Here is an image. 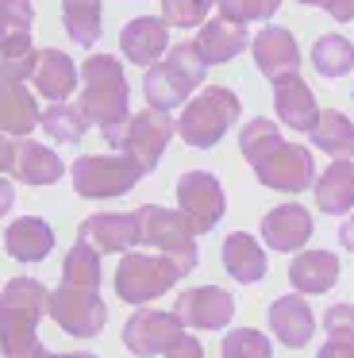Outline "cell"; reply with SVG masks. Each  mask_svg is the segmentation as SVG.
<instances>
[{"instance_id":"37","label":"cell","mask_w":354,"mask_h":358,"mask_svg":"<svg viewBox=\"0 0 354 358\" xmlns=\"http://www.w3.org/2000/svg\"><path fill=\"white\" fill-rule=\"evenodd\" d=\"M166 358H204V347H200V339H197V335H189V331H185L181 339H177L174 347L166 350Z\"/></svg>"},{"instance_id":"33","label":"cell","mask_w":354,"mask_h":358,"mask_svg":"<svg viewBox=\"0 0 354 358\" xmlns=\"http://www.w3.org/2000/svg\"><path fill=\"white\" fill-rule=\"evenodd\" d=\"M220 350H223V358H274L269 339L262 331H254V327H231L223 335Z\"/></svg>"},{"instance_id":"22","label":"cell","mask_w":354,"mask_h":358,"mask_svg":"<svg viewBox=\"0 0 354 358\" xmlns=\"http://www.w3.org/2000/svg\"><path fill=\"white\" fill-rule=\"evenodd\" d=\"M339 281V258L331 250H300L289 262V285L304 296H320Z\"/></svg>"},{"instance_id":"41","label":"cell","mask_w":354,"mask_h":358,"mask_svg":"<svg viewBox=\"0 0 354 358\" xmlns=\"http://www.w3.org/2000/svg\"><path fill=\"white\" fill-rule=\"evenodd\" d=\"M12 204H15V189H12V181H8V178H0V220L12 212Z\"/></svg>"},{"instance_id":"16","label":"cell","mask_w":354,"mask_h":358,"mask_svg":"<svg viewBox=\"0 0 354 358\" xmlns=\"http://www.w3.org/2000/svg\"><path fill=\"white\" fill-rule=\"evenodd\" d=\"M77 239H85L97 255H127L139 243V216L135 212H97L81 224Z\"/></svg>"},{"instance_id":"9","label":"cell","mask_w":354,"mask_h":358,"mask_svg":"<svg viewBox=\"0 0 354 358\" xmlns=\"http://www.w3.org/2000/svg\"><path fill=\"white\" fill-rule=\"evenodd\" d=\"M31 55L23 58H0V131L8 139H27L38 127V104L27 89Z\"/></svg>"},{"instance_id":"18","label":"cell","mask_w":354,"mask_h":358,"mask_svg":"<svg viewBox=\"0 0 354 358\" xmlns=\"http://www.w3.org/2000/svg\"><path fill=\"white\" fill-rule=\"evenodd\" d=\"M120 50L131 66L150 70L154 62H162V55L169 50V24L158 16H139L123 27L120 35Z\"/></svg>"},{"instance_id":"20","label":"cell","mask_w":354,"mask_h":358,"mask_svg":"<svg viewBox=\"0 0 354 358\" xmlns=\"http://www.w3.org/2000/svg\"><path fill=\"white\" fill-rule=\"evenodd\" d=\"M274 108L281 116V124L292 127V131H312L316 120H320L316 93L308 89V81L300 73H289V78L274 81Z\"/></svg>"},{"instance_id":"15","label":"cell","mask_w":354,"mask_h":358,"mask_svg":"<svg viewBox=\"0 0 354 358\" xmlns=\"http://www.w3.org/2000/svg\"><path fill=\"white\" fill-rule=\"evenodd\" d=\"M77 66L69 55H62V50H31V73L27 81L35 85L38 96H46L50 104H62L69 101V93L77 89Z\"/></svg>"},{"instance_id":"30","label":"cell","mask_w":354,"mask_h":358,"mask_svg":"<svg viewBox=\"0 0 354 358\" xmlns=\"http://www.w3.org/2000/svg\"><path fill=\"white\" fill-rule=\"evenodd\" d=\"M62 24L77 47H97L100 39V0H62Z\"/></svg>"},{"instance_id":"12","label":"cell","mask_w":354,"mask_h":358,"mask_svg":"<svg viewBox=\"0 0 354 358\" xmlns=\"http://www.w3.org/2000/svg\"><path fill=\"white\" fill-rule=\"evenodd\" d=\"M177 204H181V216L192 224V231L204 235L212 231L223 220V185L212 178L208 170H189L177 181Z\"/></svg>"},{"instance_id":"24","label":"cell","mask_w":354,"mask_h":358,"mask_svg":"<svg viewBox=\"0 0 354 358\" xmlns=\"http://www.w3.org/2000/svg\"><path fill=\"white\" fill-rule=\"evenodd\" d=\"M192 43H197L204 66H223V62H231L239 50L250 47V35H246V27L227 24V20H208Z\"/></svg>"},{"instance_id":"8","label":"cell","mask_w":354,"mask_h":358,"mask_svg":"<svg viewBox=\"0 0 354 358\" xmlns=\"http://www.w3.org/2000/svg\"><path fill=\"white\" fill-rule=\"evenodd\" d=\"M135 216H139V243L158 247L185 273L197 270V258H200L197 255V231H192V224L181 212L162 208V204H143V208H135Z\"/></svg>"},{"instance_id":"43","label":"cell","mask_w":354,"mask_h":358,"mask_svg":"<svg viewBox=\"0 0 354 358\" xmlns=\"http://www.w3.org/2000/svg\"><path fill=\"white\" fill-rule=\"evenodd\" d=\"M58 358H97V355H89V350H69V355H58Z\"/></svg>"},{"instance_id":"4","label":"cell","mask_w":354,"mask_h":358,"mask_svg":"<svg viewBox=\"0 0 354 358\" xmlns=\"http://www.w3.org/2000/svg\"><path fill=\"white\" fill-rule=\"evenodd\" d=\"M81 81H85V89H81V101H77L81 116L104 131V143H115L123 124L131 120L123 66L112 55H89L81 66Z\"/></svg>"},{"instance_id":"21","label":"cell","mask_w":354,"mask_h":358,"mask_svg":"<svg viewBox=\"0 0 354 358\" xmlns=\"http://www.w3.org/2000/svg\"><path fill=\"white\" fill-rule=\"evenodd\" d=\"M269 331L277 335V343H285V347H304L308 339H312L316 331V316L312 308H308L304 296H277L274 304H269Z\"/></svg>"},{"instance_id":"2","label":"cell","mask_w":354,"mask_h":358,"mask_svg":"<svg viewBox=\"0 0 354 358\" xmlns=\"http://www.w3.org/2000/svg\"><path fill=\"white\" fill-rule=\"evenodd\" d=\"M239 147H243V158L254 166V173L266 189L304 193L308 185H316L312 150L300 147V143H285L269 120H250L239 131Z\"/></svg>"},{"instance_id":"38","label":"cell","mask_w":354,"mask_h":358,"mask_svg":"<svg viewBox=\"0 0 354 358\" xmlns=\"http://www.w3.org/2000/svg\"><path fill=\"white\" fill-rule=\"evenodd\" d=\"M320 8L327 12L331 20H339V24H351L354 20V0H323Z\"/></svg>"},{"instance_id":"42","label":"cell","mask_w":354,"mask_h":358,"mask_svg":"<svg viewBox=\"0 0 354 358\" xmlns=\"http://www.w3.org/2000/svg\"><path fill=\"white\" fill-rule=\"evenodd\" d=\"M339 243H343V247H346V250H354V216H351V220H346V224H343V227H339Z\"/></svg>"},{"instance_id":"23","label":"cell","mask_w":354,"mask_h":358,"mask_svg":"<svg viewBox=\"0 0 354 358\" xmlns=\"http://www.w3.org/2000/svg\"><path fill=\"white\" fill-rule=\"evenodd\" d=\"M4 250L15 262H43L54 250V231L43 216H23L12 220L4 231Z\"/></svg>"},{"instance_id":"1","label":"cell","mask_w":354,"mask_h":358,"mask_svg":"<svg viewBox=\"0 0 354 358\" xmlns=\"http://www.w3.org/2000/svg\"><path fill=\"white\" fill-rule=\"evenodd\" d=\"M46 316L73 339H92L108 324V304L100 301V255L85 239L66 250L62 281L46 296Z\"/></svg>"},{"instance_id":"5","label":"cell","mask_w":354,"mask_h":358,"mask_svg":"<svg viewBox=\"0 0 354 358\" xmlns=\"http://www.w3.org/2000/svg\"><path fill=\"white\" fill-rule=\"evenodd\" d=\"M204 58H200L197 43H177V47L166 50V58L162 62H154L150 70H146L143 78V96L150 108H177V104H185L192 93H197V85L204 81Z\"/></svg>"},{"instance_id":"13","label":"cell","mask_w":354,"mask_h":358,"mask_svg":"<svg viewBox=\"0 0 354 358\" xmlns=\"http://www.w3.org/2000/svg\"><path fill=\"white\" fill-rule=\"evenodd\" d=\"M181 335H185V324L174 312L139 308L135 316L123 324V347L139 358H154V355H166Z\"/></svg>"},{"instance_id":"10","label":"cell","mask_w":354,"mask_h":358,"mask_svg":"<svg viewBox=\"0 0 354 358\" xmlns=\"http://www.w3.org/2000/svg\"><path fill=\"white\" fill-rule=\"evenodd\" d=\"M77 196L85 201H108V196H123L139 185L143 170L135 162H127L123 155H81L69 166Z\"/></svg>"},{"instance_id":"26","label":"cell","mask_w":354,"mask_h":358,"mask_svg":"<svg viewBox=\"0 0 354 358\" xmlns=\"http://www.w3.org/2000/svg\"><path fill=\"white\" fill-rule=\"evenodd\" d=\"M31 0H0V58L31 55Z\"/></svg>"},{"instance_id":"28","label":"cell","mask_w":354,"mask_h":358,"mask_svg":"<svg viewBox=\"0 0 354 358\" xmlns=\"http://www.w3.org/2000/svg\"><path fill=\"white\" fill-rule=\"evenodd\" d=\"M223 266L239 285H254V281L266 278V250L254 243V235L235 231L223 239Z\"/></svg>"},{"instance_id":"19","label":"cell","mask_w":354,"mask_h":358,"mask_svg":"<svg viewBox=\"0 0 354 358\" xmlns=\"http://www.w3.org/2000/svg\"><path fill=\"white\" fill-rule=\"evenodd\" d=\"M262 239L269 250L292 255L312 239V212L300 208V204H277L274 212L262 216Z\"/></svg>"},{"instance_id":"27","label":"cell","mask_w":354,"mask_h":358,"mask_svg":"<svg viewBox=\"0 0 354 358\" xmlns=\"http://www.w3.org/2000/svg\"><path fill=\"white\" fill-rule=\"evenodd\" d=\"M12 173L23 181V185H54V181L66 173V162L54 155L43 143H15V166Z\"/></svg>"},{"instance_id":"36","label":"cell","mask_w":354,"mask_h":358,"mask_svg":"<svg viewBox=\"0 0 354 358\" xmlns=\"http://www.w3.org/2000/svg\"><path fill=\"white\" fill-rule=\"evenodd\" d=\"M323 327H327V339L354 347V304H331L323 312Z\"/></svg>"},{"instance_id":"32","label":"cell","mask_w":354,"mask_h":358,"mask_svg":"<svg viewBox=\"0 0 354 358\" xmlns=\"http://www.w3.org/2000/svg\"><path fill=\"white\" fill-rule=\"evenodd\" d=\"M38 127H43L54 143H77L85 131H89V120L81 116V108H73V104L62 101V104H50V108L38 116Z\"/></svg>"},{"instance_id":"3","label":"cell","mask_w":354,"mask_h":358,"mask_svg":"<svg viewBox=\"0 0 354 358\" xmlns=\"http://www.w3.org/2000/svg\"><path fill=\"white\" fill-rule=\"evenodd\" d=\"M50 289L35 278H12L0 293V355L4 358H58L38 343Z\"/></svg>"},{"instance_id":"39","label":"cell","mask_w":354,"mask_h":358,"mask_svg":"<svg viewBox=\"0 0 354 358\" xmlns=\"http://www.w3.org/2000/svg\"><path fill=\"white\" fill-rule=\"evenodd\" d=\"M316 358H354V347H351V343H335V339H327V343L320 347V355H316Z\"/></svg>"},{"instance_id":"40","label":"cell","mask_w":354,"mask_h":358,"mask_svg":"<svg viewBox=\"0 0 354 358\" xmlns=\"http://www.w3.org/2000/svg\"><path fill=\"white\" fill-rule=\"evenodd\" d=\"M12 166H15V143L0 131V173H8Z\"/></svg>"},{"instance_id":"31","label":"cell","mask_w":354,"mask_h":358,"mask_svg":"<svg viewBox=\"0 0 354 358\" xmlns=\"http://www.w3.org/2000/svg\"><path fill=\"white\" fill-rule=\"evenodd\" d=\"M312 66L323 78H346L354 70V43L346 35H320L312 47Z\"/></svg>"},{"instance_id":"44","label":"cell","mask_w":354,"mask_h":358,"mask_svg":"<svg viewBox=\"0 0 354 358\" xmlns=\"http://www.w3.org/2000/svg\"><path fill=\"white\" fill-rule=\"evenodd\" d=\"M297 4H316V8H320V4H323V0H297Z\"/></svg>"},{"instance_id":"6","label":"cell","mask_w":354,"mask_h":358,"mask_svg":"<svg viewBox=\"0 0 354 358\" xmlns=\"http://www.w3.org/2000/svg\"><path fill=\"white\" fill-rule=\"evenodd\" d=\"M239 96L223 85H208L204 93H197L185 104L181 120H177V135H181L189 147L208 150L231 131V124L239 120Z\"/></svg>"},{"instance_id":"14","label":"cell","mask_w":354,"mask_h":358,"mask_svg":"<svg viewBox=\"0 0 354 358\" xmlns=\"http://www.w3.org/2000/svg\"><path fill=\"white\" fill-rule=\"evenodd\" d=\"M174 316L181 320L185 327H192V331H220V327H227L231 316H235V296L220 285L185 289V293L177 296Z\"/></svg>"},{"instance_id":"7","label":"cell","mask_w":354,"mask_h":358,"mask_svg":"<svg viewBox=\"0 0 354 358\" xmlns=\"http://www.w3.org/2000/svg\"><path fill=\"white\" fill-rule=\"evenodd\" d=\"M181 278H185V270L174 258L127 250L123 262L115 266V296L127 301V304H150V301H158V296H166Z\"/></svg>"},{"instance_id":"17","label":"cell","mask_w":354,"mask_h":358,"mask_svg":"<svg viewBox=\"0 0 354 358\" xmlns=\"http://www.w3.org/2000/svg\"><path fill=\"white\" fill-rule=\"evenodd\" d=\"M250 55H254V66L269 78V85H274L277 78L300 73L297 39H292V31H285V27H274V24L262 27V31L250 39Z\"/></svg>"},{"instance_id":"29","label":"cell","mask_w":354,"mask_h":358,"mask_svg":"<svg viewBox=\"0 0 354 358\" xmlns=\"http://www.w3.org/2000/svg\"><path fill=\"white\" fill-rule=\"evenodd\" d=\"M308 135H312V143L323 150V155L339 158V162L354 155V124L343 116V112H335V108L320 112V120H316V127Z\"/></svg>"},{"instance_id":"25","label":"cell","mask_w":354,"mask_h":358,"mask_svg":"<svg viewBox=\"0 0 354 358\" xmlns=\"http://www.w3.org/2000/svg\"><path fill=\"white\" fill-rule=\"evenodd\" d=\"M316 204L327 216H343V212L354 208V162L343 158V162H331L327 170L316 178Z\"/></svg>"},{"instance_id":"34","label":"cell","mask_w":354,"mask_h":358,"mask_svg":"<svg viewBox=\"0 0 354 358\" xmlns=\"http://www.w3.org/2000/svg\"><path fill=\"white\" fill-rule=\"evenodd\" d=\"M220 4V16L227 24H250V20H269L277 8H281V0H215Z\"/></svg>"},{"instance_id":"35","label":"cell","mask_w":354,"mask_h":358,"mask_svg":"<svg viewBox=\"0 0 354 358\" xmlns=\"http://www.w3.org/2000/svg\"><path fill=\"white\" fill-rule=\"evenodd\" d=\"M215 0H162V20L169 27H200Z\"/></svg>"},{"instance_id":"11","label":"cell","mask_w":354,"mask_h":358,"mask_svg":"<svg viewBox=\"0 0 354 358\" xmlns=\"http://www.w3.org/2000/svg\"><path fill=\"white\" fill-rule=\"evenodd\" d=\"M174 131H177V120L169 116V112H162V108H143V112H135V116L123 124L120 139H115L112 147L120 150L127 162H135L143 173H150L154 166H158L166 143L174 139Z\"/></svg>"}]
</instances>
